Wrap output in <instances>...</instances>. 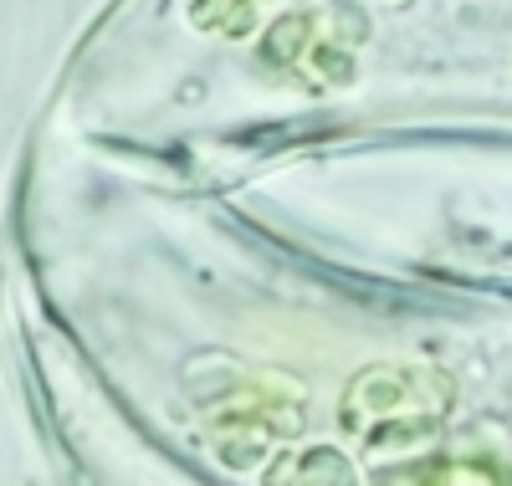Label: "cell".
Instances as JSON below:
<instances>
[{
	"instance_id": "1",
	"label": "cell",
	"mask_w": 512,
	"mask_h": 486,
	"mask_svg": "<svg viewBox=\"0 0 512 486\" xmlns=\"http://www.w3.org/2000/svg\"><path fill=\"white\" fill-rule=\"evenodd\" d=\"M456 405V384L431 364H374L344 394V425L359 446L405 451L436 435Z\"/></svg>"
},
{
	"instance_id": "2",
	"label": "cell",
	"mask_w": 512,
	"mask_h": 486,
	"mask_svg": "<svg viewBox=\"0 0 512 486\" xmlns=\"http://www.w3.org/2000/svg\"><path fill=\"white\" fill-rule=\"evenodd\" d=\"M200 420L226 466H256L303 425V400L277 379H231L216 400H205Z\"/></svg>"
},
{
	"instance_id": "3",
	"label": "cell",
	"mask_w": 512,
	"mask_h": 486,
	"mask_svg": "<svg viewBox=\"0 0 512 486\" xmlns=\"http://www.w3.org/2000/svg\"><path fill=\"white\" fill-rule=\"evenodd\" d=\"M359 41H364V21L354 11L308 6L272 21L262 57L282 77H297L308 87H344L359 67Z\"/></svg>"
},
{
	"instance_id": "4",
	"label": "cell",
	"mask_w": 512,
	"mask_h": 486,
	"mask_svg": "<svg viewBox=\"0 0 512 486\" xmlns=\"http://www.w3.org/2000/svg\"><path fill=\"white\" fill-rule=\"evenodd\" d=\"M267 486H359V476H354L344 451H333V446H297V451H287L267 471Z\"/></svg>"
},
{
	"instance_id": "5",
	"label": "cell",
	"mask_w": 512,
	"mask_h": 486,
	"mask_svg": "<svg viewBox=\"0 0 512 486\" xmlns=\"http://www.w3.org/2000/svg\"><path fill=\"white\" fill-rule=\"evenodd\" d=\"M379 486H507L492 461H477V456H425L395 476H384Z\"/></svg>"
},
{
	"instance_id": "6",
	"label": "cell",
	"mask_w": 512,
	"mask_h": 486,
	"mask_svg": "<svg viewBox=\"0 0 512 486\" xmlns=\"http://www.w3.org/2000/svg\"><path fill=\"white\" fill-rule=\"evenodd\" d=\"M272 0H190V21L200 31H221V36H246L256 21L267 16Z\"/></svg>"
}]
</instances>
